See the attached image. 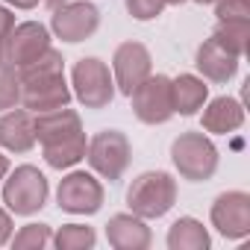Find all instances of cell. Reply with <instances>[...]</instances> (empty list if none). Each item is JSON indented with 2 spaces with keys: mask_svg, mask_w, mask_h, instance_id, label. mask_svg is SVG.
<instances>
[{
  "mask_svg": "<svg viewBox=\"0 0 250 250\" xmlns=\"http://www.w3.org/2000/svg\"><path fill=\"white\" fill-rule=\"evenodd\" d=\"M21 77V103L30 112H50L59 106H68L71 88L65 83V59L59 50L47 47L36 62L27 68H18Z\"/></svg>",
  "mask_w": 250,
  "mask_h": 250,
  "instance_id": "cell-1",
  "label": "cell"
},
{
  "mask_svg": "<svg viewBox=\"0 0 250 250\" xmlns=\"http://www.w3.org/2000/svg\"><path fill=\"white\" fill-rule=\"evenodd\" d=\"M127 203H130L133 215H139L145 221L162 218L177 203V180L165 171H145L127 188Z\"/></svg>",
  "mask_w": 250,
  "mask_h": 250,
  "instance_id": "cell-2",
  "label": "cell"
},
{
  "mask_svg": "<svg viewBox=\"0 0 250 250\" xmlns=\"http://www.w3.org/2000/svg\"><path fill=\"white\" fill-rule=\"evenodd\" d=\"M171 159L183 180L203 183L218 171V147L203 133H183L171 145Z\"/></svg>",
  "mask_w": 250,
  "mask_h": 250,
  "instance_id": "cell-3",
  "label": "cell"
},
{
  "mask_svg": "<svg viewBox=\"0 0 250 250\" xmlns=\"http://www.w3.org/2000/svg\"><path fill=\"white\" fill-rule=\"evenodd\" d=\"M47 177L33 168V165H21L12 174H6L3 183V203L9 206V212L15 215H36L44 203H47Z\"/></svg>",
  "mask_w": 250,
  "mask_h": 250,
  "instance_id": "cell-4",
  "label": "cell"
},
{
  "mask_svg": "<svg viewBox=\"0 0 250 250\" xmlns=\"http://www.w3.org/2000/svg\"><path fill=\"white\" fill-rule=\"evenodd\" d=\"M71 85L85 109H106L115 97V80L109 74V65L100 62L97 56H85L74 65Z\"/></svg>",
  "mask_w": 250,
  "mask_h": 250,
  "instance_id": "cell-5",
  "label": "cell"
},
{
  "mask_svg": "<svg viewBox=\"0 0 250 250\" xmlns=\"http://www.w3.org/2000/svg\"><path fill=\"white\" fill-rule=\"evenodd\" d=\"M85 156H88V165L106 177V180H121L124 171L130 168V159H133V147H130V139L118 133V130H103L97 133L88 147H85Z\"/></svg>",
  "mask_w": 250,
  "mask_h": 250,
  "instance_id": "cell-6",
  "label": "cell"
},
{
  "mask_svg": "<svg viewBox=\"0 0 250 250\" xmlns=\"http://www.w3.org/2000/svg\"><path fill=\"white\" fill-rule=\"evenodd\" d=\"M150 74H153V62H150V50L145 44H139V42L118 44V50L112 56V80L121 94L130 97Z\"/></svg>",
  "mask_w": 250,
  "mask_h": 250,
  "instance_id": "cell-7",
  "label": "cell"
},
{
  "mask_svg": "<svg viewBox=\"0 0 250 250\" xmlns=\"http://www.w3.org/2000/svg\"><path fill=\"white\" fill-rule=\"evenodd\" d=\"M133 112L145 124H165L174 118V97H171V80L165 74H150L133 94Z\"/></svg>",
  "mask_w": 250,
  "mask_h": 250,
  "instance_id": "cell-8",
  "label": "cell"
},
{
  "mask_svg": "<svg viewBox=\"0 0 250 250\" xmlns=\"http://www.w3.org/2000/svg\"><path fill=\"white\" fill-rule=\"evenodd\" d=\"M59 209L71 215H94L103 206V186L88 171H71L56 188Z\"/></svg>",
  "mask_w": 250,
  "mask_h": 250,
  "instance_id": "cell-9",
  "label": "cell"
},
{
  "mask_svg": "<svg viewBox=\"0 0 250 250\" xmlns=\"http://www.w3.org/2000/svg\"><path fill=\"white\" fill-rule=\"evenodd\" d=\"M50 27L53 33L62 39V42H85L88 36H94V30L100 27V12L94 3L88 0H77V3H62L59 9H53V18H50Z\"/></svg>",
  "mask_w": 250,
  "mask_h": 250,
  "instance_id": "cell-10",
  "label": "cell"
},
{
  "mask_svg": "<svg viewBox=\"0 0 250 250\" xmlns=\"http://www.w3.org/2000/svg\"><path fill=\"white\" fill-rule=\"evenodd\" d=\"M50 47V33L47 27L36 24V21H24L18 27H12V33L3 42V53L6 62L15 68H27L30 62H36L44 50Z\"/></svg>",
  "mask_w": 250,
  "mask_h": 250,
  "instance_id": "cell-11",
  "label": "cell"
},
{
  "mask_svg": "<svg viewBox=\"0 0 250 250\" xmlns=\"http://www.w3.org/2000/svg\"><path fill=\"white\" fill-rule=\"evenodd\" d=\"M212 224L224 238H244L250 232V194L224 191L212 203Z\"/></svg>",
  "mask_w": 250,
  "mask_h": 250,
  "instance_id": "cell-12",
  "label": "cell"
},
{
  "mask_svg": "<svg viewBox=\"0 0 250 250\" xmlns=\"http://www.w3.org/2000/svg\"><path fill=\"white\" fill-rule=\"evenodd\" d=\"M36 145V118L30 109H6L0 115V147L12 153H27Z\"/></svg>",
  "mask_w": 250,
  "mask_h": 250,
  "instance_id": "cell-13",
  "label": "cell"
},
{
  "mask_svg": "<svg viewBox=\"0 0 250 250\" xmlns=\"http://www.w3.org/2000/svg\"><path fill=\"white\" fill-rule=\"evenodd\" d=\"M80 133H83V121L68 106H59V109L36 115V142H42V147L65 142V139H74Z\"/></svg>",
  "mask_w": 250,
  "mask_h": 250,
  "instance_id": "cell-14",
  "label": "cell"
},
{
  "mask_svg": "<svg viewBox=\"0 0 250 250\" xmlns=\"http://www.w3.org/2000/svg\"><path fill=\"white\" fill-rule=\"evenodd\" d=\"M106 238L118 250H145L150 247V227L139 215H112L106 224Z\"/></svg>",
  "mask_w": 250,
  "mask_h": 250,
  "instance_id": "cell-15",
  "label": "cell"
},
{
  "mask_svg": "<svg viewBox=\"0 0 250 250\" xmlns=\"http://www.w3.org/2000/svg\"><path fill=\"white\" fill-rule=\"evenodd\" d=\"M197 71L212 80V83H227L235 77L238 71V56H232L229 50H224L215 39H206L200 47H197V59H194Z\"/></svg>",
  "mask_w": 250,
  "mask_h": 250,
  "instance_id": "cell-16",
  "label": "cell"
},
{
  "mask_svg": "<svg viewBox=\"0 0 250 250\" xmlns=\"http://www.w3.org/2000/svg\"><path fill=\"white\" fill-rule=\"evenodd\" d=\"M241 124H244V109H241V103L232 100V97H215V100L203 109V130H206V133L224 136V133L238 130Z\"/></svg>",
  "mask_w": 250,
  "mask_h": 250,
  "instance_id": "cell-17",
  "label": "cell"
},
{
  "mask_svg": "<svg viewBox=\"0 0 250 250\" xmlns=\"http://www.w3.org/2000/svg\"><path fill=\"white\" fill-rule=\"evenodd\" d=\"M206 94H209V85L194 74H180L177 80H171L174 112H180V115H194L197 109H203Z\"/></svg>",
  "mask_w": 250,
  "mask_h": 250,
  "instance_id": "cell-18",
  "label": "cell"
},
{
  "mask_svg": "<svg viewBox=\"0 0 250 250\" xmlns=\"http://www.w3.org/2000/svg\"><path fill=\"white\" fill-rule=\"evenodd\" d=\"M168 247L171 250H206L209 232L194 218H177L168 229Z\"/></svg>",
  "mask_w": 250,
  "mask_h": 250,
  "instance_id": "cell-19",
  "label": "cell"
},
{
  "mask_svg": "<svg viewBox=\"0 0 250 250\" xmlns=\"http://www.w3.org/2000/svg\"><path fill=\"white\" fill-rule=\"evenodd\" d=\"M85 136H74V139H65V142H56V145H47L44 147V162L50 168H71L77 165L80 159H85Z\"/></svg>",
  "mask_w": 250,
  "mask_h": 250,
  "instance_id": "cell-20",
  "label": "cell"
},
{
  "mask_svg": "<svg viewBox=\"0 0 250 250\" xmlns=\"http://www.w3.org/2000/svg\"><path fill=\"white\" fill-rule=\"evenodd\" d=\"M212 39L229 50L232 56H244L247 53V39H250V21H218Z\"/></svg>",
  "mask_w": 250,
  "mask_h": 250,
  "instance_id": "cell-21",
  "label": "cell"
},
{
  "mask_svg": "<svg viewBox=\"0 0 250 250\" xmlns=\"http://www.w3.org/2000/svg\"><path fill=\"white\" fill-rule=\"evenodd\" d=\"M94 229L85 227V224H65L56 229V235L50 238L59 250H88L94 247Z\"/></svg>",
  "mask_w": 250,
  "mask_h": 250,
  "instance_id": "cell-22",
  "label": "cell"
},
{
  "mask_svg": "<svg viewBox=\"0 0 250 250\" xmlns=\"http://www.w3.org/2000/svg\"><path fill=\"white\" fill-rule=\"evenodd\" d=\"M21 103V77L18 68L9 62H0V112H6Z\"/></svg>",
  "mask_w": 250,
  "mask_h": 250,
  "instance_id": "cell-23",
  "label": "cell"
},
{
  "mask_svg": "<svg viewBox=\"0 0 250 250\" xmlns=\"http://www.w3.org/2000/svg\"><path fill=\"white\" fill-rule=\"evenodd\" d=\"M50 238H53V232L47 224H27V227H21V232H15L12 244L18 250H42L50 244Z\"/></svg>",
  "mask_w": 250,
  "mask_h": 250,
  "instance_id": "cell-24",
  "label": "cell"
},
{
  "mask_svg": "<svg viewBox=\"0 0 250 250\" xmlns=\"http://www.w3.org/2000/svg\"><path fill=\"white\" fill-rule=\"evenodd\" d=\"M218 21H250V0H215Z\"/></svg>",
  "mask_w": 250,
  "mask_h": 250,
  "instance_id": "cell-25",
  "label": "cell"
},
{
  "mask_svg": "<svg viewBox=\"0 0 250 250\" xmlns=\"http://www.w3.org/2000/svg\"><path fill=\"white\" fill-rule=\"evenodd\" d=\"M162 9H165L162 0H127V12H130L136 21H150V18H156Z\"/></svg>",
  "mask_w": 250,
  "mask_h": 250,
  "instance_id": "cell-26",
  "label": "cell"
},
{
  "mask_svg": "<svg viewBox=\"0 0 250 250\" xmlns=\"http://www.w3.org/2000/svg\"><path fill=\"white\" fill-rule=\"evenodd\" d=\"M12 27H15V15L6 6H0V42H6V36L12 33Z\"/></svg>",
  "mask_w": 250,
  "mask_h": 250,
  "instance_id": "cell-27",
  "label": "cell"
},
{
  "mask_svg": "<svg viewBox=\"0 0 250 250\" xmlns=\"http://www.w3.org/2000/svg\"><path fill=\"white\" fill-rule=\"evenodd\" d=\"M9 238H12V215L0 209V244H6Z\"/></svg>",
  "mask_w": 250,
  "mask_h": 250,
  "instance_id": "cell-28",
  "label": "cell"
},
{
  "mask_svg": "<svg viewBox=\"0 0 250 250\" xmlns=\"http://www.w3.org/2000/svg\"><path fill=\"white\" fill-rule=\"evenodd\" d=\"M6 3H12L15 9H33V6H39V0H6Z\"/></svg>",
  "mask_w": 250,
  "mask_h": 250,
  "instance_id": "cell-29",
  "label": "cell"
},
{
  "mask_svg": "<svg viewBox=\"0 0 250 250\" xmlns=\"http://www.w3.org/2000/svg\"><path fill=\"white\" fill-rule=\"evenodd\" d=\"M6 174H9V159H6L3 153H0V183L6 180Z\"/></svg>",
  "mask_w": 250,
  "mask_h": 250,
  "instance_id": "cell-30",
  "label": "cell"
},
{
  "mask_svg": "<svg viewBox=\"0 0 250 250\" xmlns=\"http://www.w3.org/2000/svg\"><path fill=\"white\" fill-rule=\"evenodd\" d=\"M44 3H47V6H50V9H59V6H62V3H68V0H44Z\"/></svg>",
  "mask_w": 250,
  "mask_h": 250,
  "instance_id": "cell-31",
  "label": "cell"
},
{
  "mask_svg": "<svg viewBox=\"0 0 250 250\" xmlns=\"http://www.w3.org/2000/svg\"><path fill=\"white\" fill-rule=\"evenodd\" d=\"M165 6H180V3H186V0H162Z\"/></svg>",
  "mask_w": 250,
  "mask_h": 250,
  "instance_id": "cell-32",
  "label": "cell"
},
{
  "mask_svg": "<svg viewBox=\"0 0 250 250\" xmlns=\"http://www.w3.org/2000/svg\"><path fill=\"white\" fill-rule=\"evenodd\" d=\"M0 62H6V53H3V42H0Z\"/></svg>",
  "mask_w": 250,
  "mask_h": 250,
  "instance_id": "cell-33",
  "label": "cell"
},
{
  "mask_svg": "<svg viewBox=\"0 0 250 250\" xmlns=\"http://www.w3.org/2000/svg\"><path fill=\"white\" fill-rule=\"evenodd\" d=\"M197 3H215V0H197Z\"/></svg>",
  "mask_w": 250,
  "mask_h": 250,
  "instance_id": "cell-34",
  "label": "cell"
}]
</instances>
